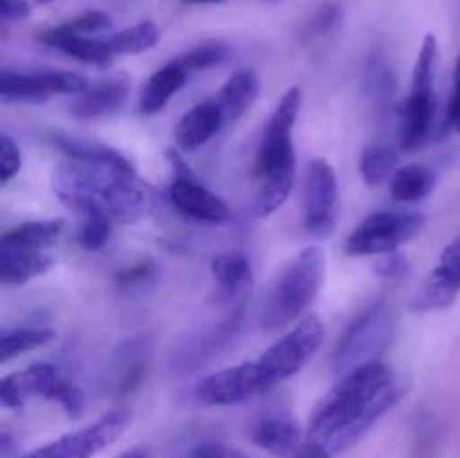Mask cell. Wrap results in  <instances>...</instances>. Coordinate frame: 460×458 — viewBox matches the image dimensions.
<instances>
[{"instance_id": "1", "label": "cell", "mask_w": 460, "mask_h": 458, "mask_svg": "<svg viewBox=\"0 0 460 458\" xmlns=\"http://www.w3.org/2000/svg\"><path fill=\"white\" fill-rule=\"evenodd\" d=\"M404 386L398 384L382 359L340 377L335 386L314 407L308 438L317 440L332 454L353 447L377 420L402 400Z\"/></svg>"}, {"instance_id": "2", "label": "cell", "mask_w": 460, "mask_h": 458, "mask_svg": "<svg viewBox=\"0 0 460 458\" xmlns=\"http://www.w3.org/2000/svg\"><path fill=\"white\" fill-rule=\"evenodd\" d=\"M52 191L67 209L112 223H137L151 214L155 193L135 171L67 160L52 171Z\"/></svg>"}, {"instance_id": "3", "label": "cell", "mask_w": 460, "mask_h": 458, "mask_svg": "<svg viewBox=\"0 0 460 458\" xmlns=\"http://www.w3.org/2000/svg\"><path fill=\"white\" fill-rule=\"evenodd\" d=\"M326 277V256L319 247H305L270 283L261 304V326L281 330L288 323L304 317L308 305L317 299Z\"/></svg>"}, {"instance_id": "4", "label": "cell", "mask_w": 460, "mask_h": 458, "mask_svg": "<svg viewBox=\"0 0 460 458\" xmlns=\"http://www.w3.org/2000/svg\"><path fill=\"white\" fill-rule=\"evenodd\" d=\"M394 326V310L385 301L364 310L337 341L335 353H332V371L341 377L364 364L377 362L386 346L391 344Z\"/></svg>"}, {"instance_id": "5", "label": "cell", "mask_w": 460, "mask_h": 458, "mask_svg": "<svg viewBox=\"0 0 460 458\" xmlns=\"http://www.w3.org/2000/svg\"><path fill=\"white\" fill-rule=\"evenodd\" d=\"M425 225L427 218L418 211H376L367 216L346 238V254L382 256L398 251L400 247L420 236Z\"/></svg>"}, {"instance_id": "6", "label": "cell", "mask_w": 460, "mask_h": 458, "mask_svg": "<svg viewBox=\"0 0 460 458\" xmlns=\"http://www.w3.org/2000/svg\"><path fill=\"white\" fill-rule=\"evenodd\" d=\"M323 332H326L323 330V323L314 314H305L286 337L274 341L261 355L259 364L268 382L272 384V389L281 384V382L295 377L313 359V355L322 346Z\"/></svg>"}, {"instance_id": "7", "label": "cell", "mask_w": 460, "mask_h": 458, "mask_svg": "<svg viewBox=\"0 0 460 458\" xmlns=\"http://www.w3.org/2000/svg\"><path fill=\"white\" fill-rule=\"evenodd\" d=\"M301 112V88H290L283 92L274 108L272 117L268 119V126L261 137L259 153H256L254 175H268L272 171L283 169V166L296 164L295 144H292V130H295L296 119Z\"/></svg>"}, {"instance_id": "8", "label": "cell", "mask_w": 460, "mask_h": 458, "mask_svg": "<svg viewBox=\"0 0 460 458\" xmlns=\"http://www.w3.org/2000/svg\"><path fill=\"white\" fill-rule=\"evenodd\" d=\"M270 389L272 384L265 377L259 359H254V362L236 364V366H227L202 377L193 389V398L202 407H232V404L247 402Z\"/></svg>"}, {"instance_id": "9", "label": "cell", "mask_w": 460, "mask_h": 458, "mask_svg": "<svg viewBox=\"0 0 460 458\" xmlns=\"http://www.w3.org/2000/svg\"><path fill=\"white\" fill-rule=\"evenodd\" d=\"M130 420H133V413L128 409H112L97 418L93 425L61 436L54 443H48L45 447L21 458H94L128 429Z\"/></svg>"}, {"instance_id": "10", "label": "cell", "mask_w": 460, "mask_h": 458, "mask_svg": "<svg viewBox=\"0 0 460 458\" xmlns=\"http://www.w3.org/2000/svg\"><path fill=\"white\" fill-rule=\"evenodd\" d=\"M169 160L173 164L175 180L169 187V202L180 216L196 223H209V225H225L232 220V211H229L227 202L211 193L209 189L202 187L196 178H193L191 169L184 164L180 153L169 151Z\"/></svg>"}, {"instance_id": "11", "label": "cell", "mask_w": 460, "mask_h": 458, "mask_svg": "<svg viewBox=\"0 0 460 458\" xmlns=\"http://www.w3.org/2000/svg\"><path fill=\"white\" fill-rule=\"evenodd\" d=\"M304 193L305 229L314 236H326L335 229L340 214V184L331 162L323 157H314L310 162Z\"/></svg>"}, {"instance_id": "12", "label": "cell", "mask_w": 460, "mask_h": 458, "mask_svg": "<svg viewBox=\"0 0 460 458\" xmlns=\"http://www.w3.org/2000/svg\"><path fill=\"white\" fill-rule=\"evenodd\" d=\"M243 317H245V304L236 305L229 314L218 319L211 326L202 328L196 337L187 341L175 355V368L178 371H193L196 366H202L207 359L218 355L225 346L232 339H236L238 330L243 326Z\"/></svg>"}, {"instance_id": "13", "label": "cell", "mask_w": 460, "mask_h": 458, "mask_svg": "<svg viewBox=\"0 0 460 458\" xmlns=\"http://www.w3.org/2000/svg\"><path fill=\"white\" fill-rule=\"evenodd\" d=\"M36 40L48 48L58 49L66 57L76 58L81 63H88V66H99L106 67L111 66L115 52L111 49L106 39H90V36L76 34V31L67 30L66 25L49 27V30L39 31Z\"/></svg>"}, {"instance_id": "14", "label": "cell", "mask_w": 460, "mask_h": 458, "mask_svg": "<svg viewBox=\"0 0 460 458\" xmlns=\"http://www.w3.org/2000/svg\"><path fill=\"white\" fill-rule=\"evenodd\" d=\"M252 443L277 458H292L304 445V431L295 418L286 413L263 416L252 425Z\"/></svg>"}, {"instance_id": "15", "label": "cell", "mask_w": 460, "mask_h": 458, "mask_svg": "<svg viewBox=\"0 0 460 458\" xmlns=\"http://www.w3.org/2000/svg\"><path fill=\"white\" fill-rule=\"evenodd\" d=\"M57 380H61L58 368L45 362L31 364L22 371L9 373L0 382V404L4 409H21L34 395L48 393L49 386Z\"/></svg>"}, {"instance_id": "16", "label": "cell", "mask_w": 460, "mask_h": 458, "mask_svg": "<svg viewBox=\"0 0 460 458\" xmlns=\"http://www.w3.org/2000/svg\"><path fill=\"white\" fill-rule=\"evenodd\" d=\"M128 92V76H112V79L99 81L72 101L70 112L76 119H99V117L112 115L124 106Z\"/></svg>"}, {"instance_id": "17", "label": "cell", "mask_w": 460, "mask_h": 458, "mask_svg": "<svg viewBox=\"0 0 460 458\" xmlns=\"http://www.w3.org/2000/svg\"><path fill=\"white\" fill-rule=\"evenodd\" d=\"M223 126L225 119L218 103L214 99H207L180 117L178 126H175V144L180 151H196V148L205 146Z\"/></svg>"}, {"instance_id": "18", "label": "cell", "mask_w": 460, "mask_h": 458, "mask_svg": "<svg viewBox=\"0 0 460 458\" xmlns=\"http://www.w3.org/2000/svg\"><path fill=\"white\" fill-rule=\"evenodd\" d=\"M259 94V72H256L254 67H241V70H236L227 81H225V85L218 90L214 101L218 103L220 112H223L225 124H232V121H238L241 117H245V112L254 106Z\"/></svg>"}, {"instance_id": "19", "label": "cell", "mask_w": 460, "mask_h": 458, "mask_svg": "<svg viewBox=\"0 0 460 458\" xmlns=\"http://www.w3.org/2000/svg\"><path fill=\"white\" fill-rule=\"evenodd\" d=\"M436 119L434 90H411L402 103V148L416 151L427 142Z\"/></svg>"}, {"instance_id": "20", "label": "cell", "mask_w": 460, "mask_h": 458, "mask_svg": "<svg viewBox=\"0 0 460 458\" xmlns=\"http://www.w3.org/2000/svg\"><path fill=\"white\" fill-rule=\"evenodd\" d=\"M189 79V72L180 66L178 61L166 63L157 72L148 76V81L142 88V97H139V112L146 117L157 115L180 90L184 88Z\"/></svg>"}, {"instance_id": "21", "label": "cell", "mask_w": 460, "mask_h": 458, "mask_svg": "<svg viewBox=\"0 0 460 458\" xmlns=\"http://www.w3.org/2000/svg\"><path fill=\"white\" fill-rule=\"evenodd\" d=\"M57 260L45 251L0 247V281L4 286H22L40 274L49 272Z\"/></svg>"}, {"instance_id": "22", "label": "cell", "mask_w": 460, "mask_h": 458, "mask_svg": "<svg viewBox=\"0 0 460 458\" xmlns=\"http://www.w3.org/2000/svg\"><path fill=\"white\" fill-rule=\"evenodd\" d=\"M63 229H66V220L61 218L30 220V223H22L18 227L4 232L3 238H0V247L43 251L61 238Z\"/></svg>"}, {"instance_id": "23", "label": "cell", "mask_w": 460, "mask_h": 458, "mask_svg": "<svg viewBox=\"0 0 460 458\" xmlns=\"http://www.w3.org/2000/svg\"><path fill=\"white\" fill-rule=\"evenodd\" d=\"M54 144L58 151L67 157V160L85 162V164H102V166H117V169L135 171V166L121 155L115 148L99 144L94 139H81V137H67V135H54Z\"/></svg>"}, {"instance_id": "24", "label": "cell", "mask_w": 460, "mask_h": 458, "mask_svg": "<svg viewBox=\"0 0 460 458\" xmlns=\"http://www.w3.org/2000/svg\"><path fill=\"white\" fill-rule=\"evenodd\" d=\"M296 182V164L283 166V169L272 171L268 175L259 178V191L254 198V214L259 218L272 216L283 202L290 198L292 189Z\"/></svg>"}, {"instance_id": "25", "label": "cell", "mask_w": 460, "mask_h": 458, "mask_svg": "<svg viewBox=\"0 0 460 458\" xmlns=\"http://www.w3.org/2000/svg\"><path fill=\"white\" fill-rule=\"evenodd\" d=\"M436 189L434 171L427 169L425 164H407L400 166L389 180L391 198L398 202H420Z\"/></svg>"}, {"instance_id": "26", "label": "cell", "mask_w": 460, "mask_h": 458, "mask_svg": "<svg viewBox=\"0 0 460 458\" xmlns=\"http://www.w3.org/2000/svg\"><path fill=\"white\" fill-rule=\"evenodd\" d=\"M52 94L40 81L39 72H12L3 70L0 75V99L3 103H45Z\"/></svg>"}, {"instance_id": "27", "label": "cell", "mask_w": 460, "mask_h": 458, "mask_svg": "<svg viewBox=\"0 0 460 458\" xmlns=\"http://www.w3.org/2000/svg\"><path fill=\"white\" fill-rule=\"evenodd\" d=\"M398 171V151L386 142L368 144L359 157V173L368 187L386 182Z\"/></svg>"}, {"instance_id": "28", "label": "cell", "mask_w": 460, "mask_h": 458, "mask_svg": "<svg viewBox=\"0 0 460 458\" xmlns=\"http://www.w3.org/2000/svg\"><path fill=\"white\" fill-rule=\"evenodd\" d=\"M211 277L220 286L225 295L234 296L252 281L250 260L241 251H227L211 260Z\"/></svg>"}, {"instance_id": "29", "label": "cell", "mask_w": 460, "mask_h": 458, "mask_svg": "<svg viewBox=\"0 0 460 458\" xmlns=\"http://www.w3.org/2000/svg\"><path fill=\"white\" fill-rule=\"evenodd\" d=\"M458 287L449 286L447 281H443V278L436 277L434 272H429L425 277V281L420 283V287L416 290V295L411 296V310H416V313H436V310H445L458 299Z\"/></svg>"}, {"instance_id": "30", "label": "cell", "mask_w": 460, "mask_h": 458, "mask_svg": "<svg viewBox=\"0 0 460 458\" xmlns=\"http://www.w3.org/2000/svg\"><path fill=\"white\" fill-rule=\"evenodd\" d=\"M111 49L117 54H142L148 52L160 40V27L153 21H142L137 25H130L126 30L117 31L111 39H106Z\"/></svg>"}, {"instance_id": "31", "label": "cell", "mask_w": 460, "mask_h": 458, "mask_svg": "<svg viewBox=\"0 0 460 458\" xmlns=\"http://www.w3.org/2000/svg\"><path fill=\"white\" fill-rule=\"evenodd\" d=\"M52 339L54 330H49V328H13V330H4L3 337H0V362H12L18 355L40 348V346L49 344Z\"/></svg>"}, {"instance_id": "32", "label": "cell", "mask_w": 460, "mask_h": 458, "mask_svg": "<svg viewBox=\"0 0 460 458\" xmlns=\"http://www.w3.org/2000/svg\"><path fill=\"white\" fill-rule=\"evenodd\" d=\"M229 58H232V48L227 43H223V40H207V43H200L189 49V52H184L175 61L191 75V72L211 70L216 66H223Z\"/></svg>"}, {"instance_id": "33", "label": "cell", "mask_w": 460, "mask_h": 458, "mask_svg": "<svg viewBox=\"0 0 460 458\" xmlns=\"http://www.w3.org/2000/svg\"><path fill=\"white\" fill-rule=\"evenodd\" d=\"M43 398L57 402L58 407L66 411L67 418H81L85 411L84 391H81L76 384H72V382L57 380L52 386H49V391L43 395Z\"/></svg>"}, {"instance_id": "34", "label": "cell", "mask_w": 460, "mask_h": 458, "mask_svg": "<svg viewBox=\"0 0 460 458\" xmlns=\"http://www.w3.org/2000/svg\"><path fill=\"white\" fill-rule=\"evenodd\" d=\"M39 76L49 94H72V97H79L81 92H85L90 88L88 79L76 75V72L40 70Z\"/></svg>"}, {"instance_id": "35", "label": "cell", "mask_w": 460, "mask_h": 458, "mask_svg": "<svg viewBox=\"0 0 460 458\" xmlns=\"http://www.w3.org/2000/svg\"><path fill=\"white\" fill-rule=\"evenodd\" d=\"M112 233V220L102 218V216H84V225H81L79 233H76V242L88 251H99Z\"/></svg>"}, {"instance_id": "36", "label": "cell", "mask_w": 460, "mask_h": 458, "mask_svg": "<svg viewBox=\"0 0 460 458\" xmlns=\"http://www.w3.org/2000/svg\"><path fill=\"white\" fill-rule=\"evenodd\" d=\"M431 272L460 290V233L445 245L438 256V265Z\"/></svg>"}, {"instance_id": "37", "label": "cell", "mask_w": 460, "mask_h": 458, "mask_svg": "<svg viewBox=\"0 0 460 458\" xmlns=\"http://www.w3.org/2000/svg\"><path fill=\"white\" fill-rule=\"evenodd\" d=\"M22 166V153L18 148V144L13 142L12 135L3 133L0 135V182L3 187H7L18 173H21Z\"/></svg>"}, {"instance_id": "38", "label": "cell", "mask_w": 460, "mask_h": 458, "mask_svg": "<svg viewBox=\"0 0 460 458\" xmlns=\"http://www.w3.org/2000/svg\"><path fill=\"white\" fill-rule=\"evenodd\" d=\"M157 269L151 260H139V263L128 265V268L119 269L115 274V281L119 283L121 287H139V286H146L155 278Z\"/></svg>"}, {"instance_id": "39", "label": "cell", "mask_w": 460, "mask_h": 458, "mask_svg": "<svg viewBox=\"0 0 460 458\" xmlns=\"http://www.w3.org/2000/svg\"><path fill=\"white\" fill-rule=\"evenodd\" d=\"M63 25L67 27V30L76 31V34H94V31H102V30H108L111 27V16L103 12H99V9H90V12H84L79 13L76 18H72V21L63 22Z\"/></svg>"}, {"instance_id": "40", "label": "cell", "mask_w": 460, "mask_h": 458, "mask_svg": "<svg viewBox=\"0 0 460 458\" xmlns=\"http://www.w3.org/2000/svg\"><path fill=\"white\" fill-rule=\"evenodd\" d=\"M409 269L407 259L400 251H389V254L377 256L376 272L385 278H400Z\"/></svg>"}, {"instance_id": "41", "label": "cell", "mask_w": 460, "mask_h": 458, "mask_svg": "<svg viewBox=\"0 0 460 458\" xmlns=\"http://www.w3.org/2000/svg\"><path fill=\"white\" fill-rule=\"evenodd\" d=\"M191 458H250L238 447L225 443H200L193 447Z\"/></svg>"}, {"instance_id": "42", "label": "cell", "mask_w": 460, "mask_h": 458, "mask_svg": "<svg viewBox=\"0 0 460 458\" xmlns=\"http://www.w3.org/2000/svg\"><path fill=\"white\" fill-rule=\"evenodd\" d=\"M340 16H341L340 7H335V4H326V7H322L317 13H314L313 21H310V25H308V31L313 36L326 34L331 27L337 25Z\"/></svg>"}, {"instance_id": "43", "label": "cell", "mask_w": 460, "mask_h": 458, "mask_svg": "<svg viewBox=\"0 0 460 458\" xmlns=\"http://www.w3.org/2000/svg\"><path fill=\"white\" fill-rule=\"evenodd\" d=\"M0 16L4 21H21L30 16V4L27 0H0Z\"/></svg>"}, {"instance_id": "44", "label": "cell", "mask_w": 460, "mask_h": 458, "mask_svg": "<svg viewBox=\"0 0 460 458\" xmlns=\"http://www.w3.org/2000/svg\"><path fill=\"white\" fill-rule=\"evenodd\" d=\"M292 458H335V454L328 447H323L322 443H317V440L308 438Z\"/></svg>"}, {"instance_id": "45", "label": "cell", "mask_w": 460, "mask_h": 458, "mask_svg": "<svg viewBox=\"0 0 460 458\" xmlns=\"http://www.w3.org/2000/svg\"><path fill=\"white\" fill-rule=\"evenodd\" d=\"M447 126L460 133V79H454V92L447 108Z\"/></svg>"}, {"instance_id": "46", "label": "cell", "mask_w": 460, "mask_h": 458, "mask_svg": "<svg viewBox=\"0 0 460 458\" xmlns=\"http://www.w3.org/2000/svg\"><path fill=\"white\" fill-rule=\"evenodd\" d=\"M115 458H153V456L146 447H130L126 449V452L117 454Z\"/></svg>"}, {"instance_id": "47", "label": "cell", "mask_w": 460, "mask_h": 458, "mask_svg": "<svg viewBox=\"0 0 460 458\" xmlns=\"http://www.w3.org/2000/svg\"><path fill=\"white\" fill-rule=\"evenodd\" d=\"M187 4H211V3H223V0H182Z\"/></svg>"}, {"instance_id": "48", "label": "cell", "mask_w": 460, "mask_h": 458, "mask_svg": "<svg viewBox=\"0 0 460 458\" xmlns=\"http://www.w3.org/2000/svg\"><path fill=\"white\" fill-rule=\"evenodd\" d=\"M454 79H460V57L456 61V70H454Z\"/></svg>"}, {"instance_id": "49", "label": "cell", "mask_w": 460, "mask_h": 458, "mask_svg": "<svg viewBox=\"0 0 460 458\" xmlns=\"http://www.w3.org/2000/svg\"><path fill=\"white\" fill-rule=\"evenodd\" d=\"M52 0H36V4H49Z\"/></svg>"}]
</instances>
